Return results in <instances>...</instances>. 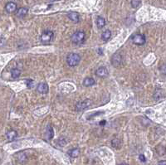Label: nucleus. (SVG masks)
Masks as SVG:
<instances>
[{
	"instance_id": "nucleus-15",
	"label": "nucleus",
	"mask_w": 166,
	"mask_h": 165,
	"mask_svg": "<svg viewBox=\"0 0 166 165\" xmlns=\"http://www.w3.org/2000/svg\"><path fill=\"white\" fill-rule=\"evenodd\" d=\"M111 36V32L110 30H106V31H104L102 32V34H101V39H102L103 41L106 42L110 39Z\"/></svg>"
},
{
	"instance_id": "nucleus-17",
	"label": "nucleus",
	"mask_w": 166,
	"mask_h": 165,
	"mask_svg": "<svg viewBox=\"0 0 166 165\" xmlns=\"http://www.w3.org/2000/svg\"><path fill=\"white\" fill-rule=\"evenodd\" d=\"M21 75V71L18 68H14L11 71V76L13 78H18Z\"/></svg>"
},
{
	"instance_id": "nucleus-4",
	"label": "nucleus",
	"mask_w": 166,
	"mask_h": 165,
	"mask_svg": "<svg viewBox=\"0 0 166 165\" xmlns=\"http://www.w3.org/2000/svg\"><path fill=\"white\" fill-rule=\"evenodd\" d=\"M122 62H123V57L120 53L116 52L112 56V58H111V63H112V65L114 67H120V65L122 64Z\"/></svg>"
},
{
	"instance_id": "nucleus-5",
	"label": "nucleus",
	"mask_w": 166,
	"mask_h": 165,
	"mask_svg": "<svg viewBox=\"0 0 166 165\" xmlns=\"http://www.w3.org/2000/svg\"><path fill=\"white\" fill-rule=\"evenodd\" d=\"M132 42L136 45L142 46L146 42V38L143 34H136L132 37Z\"/></svg>"
},
{
	"instance_id": "nucleus-19",
	"label": "nucleus",
	"mask_w": 166,
	"mask_h": 165,
	"mask_svg": "<svg viewBox=\"0 0 166 165\" xmlns=\"http://www.w3.org/2000/svg\"><path fill=\"white\" fill-rule=\"evenodd\" d=\"M111 144H112V146L114 148H119V146L120 145V142L118 139H114V140L111 141Z\"/></svg>"
},
{
	"instance_id": "nucleus-22",
	"label": "nucleus",
	"mask_w": 166,
	"mask_h": 165,
	"mask_svg": "<svg viewBox=\"0 0 166 165\" xmlns=\"http://www.w3.org/2000/svg\"><path fill=\"white\" fill-rule=\"evenodd\" d=\"M160 71H161V72L163 73L164 76H165V64L162 65V67H160Z\"/></svg>"
},
{
	"instance_id": "nucleus-16",
	"label": "nucleus",
	"mask_w": 166,
	"mask_h": 165,
	"mask_svg": "<svg viewBox=\"0 0 166 165\" xmlns=\"http://www.w3.org/2000/svg\"><path fill=\"white\" fill-rule=\"evenodd\" d=\"M68 154L72 158H77L80 154V149L79 148H73V149H71L70 151L68 152Z\"/></svg>"
},
{
	"instance_id": "nucleus-24",
	"label": "nucleus",
	"mask_w": 166,
	"mask_h": 165,
	"mask_svg": "<svg viewBox=\"0 0 166 165\" xmlns=\"http://www.w3.org/2000/svg\"><path fill=\"white\" fill-rule=\"evenodd\" d=\"M158 165H166V161L165 160H162L158 164Z\"/></svg>"
},
{
	"instance_id": "nucleus-20",
	"label": "nucleus",
	"mask_w": 166,
	"mask_h": 165,
	"mask_svg": "<svg viewBox=\"0 0 166 165\" xmlns=\"http://www.w3.org/2000/svg\"><path fill=\"white\" fill-rule=\"evenodd\" d=\"M140 5V0H132L131 1V7L134 8H136Z\"/></svg>"
},
{
	"instance_id": "nucleus-12",
	"label": "nucleus",
	"mask_w": 166,
	"mask_h": 165,
	"mask_svg": "<svg viewBox=\"0 0 166 165\" xmlns=\"http://www.w3.org/2000/svg\"><path fill=\"white\" fill-rule=\"evenodd\" d=\"M28 13V9L27 8H21L17 11L16 15L18 16V18H23L27 15Z\"/></svg>"
},
{
	"instance_id": "nucleus-26",
	"label": "nucleus",
	"mask_w": 166,
	"mask_h": 165,
	"mask_svg": "<svg viewBox=\"0 0 166 165\" xmlns=\"http://www.w3.org/2000/svg\"><path fill=\"white\" fill-rule=\"evenodd\" d=\"M119 165H128L127 164H125V163H123V164H119Z\"/></svg>"
},
{
	"instance_id": "nucleus-6",
	"label": "nucleus",
	"mask_w": 166,
	"mask_h": 165,
	"mask_svg": "<svg viewBox=\"0 0 166 165\" xmlns=\"http://www.w3.org/2000/svg\"><path fill=\"white\" fill-rule=\"evenodd\" d=\"M91 105V100H85L82 101V102H78L76 105V109H77V111H80V110L86 109L87 107H89L90 105Z\"/></svg>"
},
{
	"instance_id": "nucleus-21",
	"label": "nucleus",
	"mask_w": 166,
	"mask_h": 165,
	"mask_svg": "<svg viewBox=\"0 0 166 165\" xmlns=\"http://www.w3.org/2000/svg\"><path fill=\"white\" fill-rule=\"evenodd\" d=\"M33 85V81H32V80H28L27 81V86L28 88H31V87Z\"/></svg>"
},
{
	"instance_id": "nucleus-27",
	"label": "nucleus",
	"mask_w": 166,
	"mask_h": 165,
	"mask_svg": "<svg viewBox=\"0 0 166 165\" xmlns=\"http://www.w3.org/2000/svg\"><path fill=\"white\" fill-rule=\"evenodd\" d=\"M51 2H55V1H56V0H50Z\"/></svg>"
},
{
	"instance_id": "nucleus-7",
	"label": "nucleus",
	"mask_w": 166,
	"mask_h": 165,
	"mask_svg": "<svg viewBox=\"0 0 166 165\" xmlns=\"http://www.w3.org/2000/svg\"><path fill=\"white\" fill-rule=\"evenodd\" d=\"M96 75L98 77H106L108 76V70L105 67H101L96 71Z\"/></svg>"
},
{
	"instance_id": "nucleus-10",
	"label": "nucleus",
	"mask_w": 166,
	"mask_h": 165,
	"mask_svg": "<svg viewBox=\"0 0 166 165\" xmlns=\"http://www.w3.org/2000/svg\"><path fill=\"white\" fill-rule=\"evenodd\" d=\"M5 9L8 13H13L17 10V4L15 3H13V2H10V3H7Z\"/></svg>"
},
{
	"instance_id": "nucleus-1",
	"label": "nucleus",
	"mask_w": 166,
	"mask_h": 165,
	"mask_svg": "<svg viewBox=\"0 0 166 165\" xmlns=\"http://www.w3.org/2000/svg\"><path fill=\"white\" fill-rule=\"evenodd\" d=\"M81 61V56L77 53H70L66 57V62L69 67H76L79 64Z\"/></svg>"
},
{
	"instance_id": "nucleus-8",
	"label": "nucleus",
	"mask_w": 166,
	"mask_h": 165,
	"mask_svg": "<svg viewBox=\"0 0 166 165\" xmlns=\"http://www.w3.org/2000/svg\"><path fill=\"white\" fill-rule=\"evenodd\" d=\"M37 90L41 94H47L49 91V87L46 83H40L37 87Z\"/></svg>"
},
{
	"instance_id": "nucleus-3",
	"label": "nucleus",
	"mask_w": 166,
	"mask_h": 165,
	"mask_svg": "<svg viewBox=\"0 0 166 165\" xmlns=\"http://www.w3.org/2000/svg\"><path fill=\"white\" fill-rule=\"evenodd\" d=\"M86 38V33L83 31H77L72 36V42L75 44H82Z\"/></svg>"
},
{
	"instance_id": "nucleus-18",
	"label": "nucleus",
	"mask_w": 166,
	"mask_h": 165,
	"mask_svg": "<svg viewBox=\"0 0 166 165\" xmlns=\"http://www.w3.org/2000/svg\"><path fill=\"white\" fill-rule=\"evenodd\" d=\"M47 132H48V138L49 140H52L54 136V130L53 128L51 125H48V129H47Z\"/></svg>"
},
{
	"instance_id": "nucleus-11",
	"label": "nucleus",
	"mask_w": 166,
	"mask_h": 165,
	"mask_svg": "<svg viewBox=\"0 0 166 165\" xmlns=\"http://www.w3.org/2000/svg\"><path fill=\"white\" fill-rule=\"evenodd\" d=\"M6 136H7V139H8L9 141H13L18 137V133H17L15 130L12 129V130L8 131V133L6 134Z\"/></svg>"
},
{
	"instance_id": "nucleus-25",
	"label": "nucleus",
	"mask_w": 166,
	"mask_h": 165,
	"mask_svg": "<svg viewBox=\"0 0 166 165\" xmlns=\"http://www.w3.org/2000/svg\"><path fill=\"white\" fill-rule=\"evenodd\" d=\"M105 123H106V121L103 120V121L100 122V124H101V125H105Z\"/></svg>"
},
{
	"instance_id": "nucleus-14",
	"label": "nucleus",
	"mask_w": 166,
	"mask_h": 165,
	"mask_svg": "<svg viewBox=\"0 0 166 165\" xmlns=\"http://www.w3.org/2000/svg\"><path fill=\"white\" fill-rule=\"evenodd\" d=\"M96 25H97V27H98L99 29L104 27H105V25H106L105 19H104L102 17H98L97 18V19H96Z\"/></svg>"
},
{
	"instance_id": "nucleus-13",
	"label": "nucleus",
	"mask_w": 166,
	"mask_h": 165,
	"mask_svg": "<svg viewBox=\"0 0 166 165\" xmlns=\"http://www.w3.org/2000/svg\"><path fill=\"white\" fill-rule=\"evenodd\" d=\"M95 83H96V81L93 78H91V77H86V78L84 79L83 81V85L85 86H94Z\"/></svg>"
},
{
	"instance_id": "nucleus-23",
	"label": "nucleus",
	"mask_w": 166,
	"mask_h": 165,
	"mask_svg": "<svg viewBox=\"0 0 166 165\" xmlns=\"http://www.w3.org/2000/svg\"><path fill=\"white\" fill-rule=\"evenodd\" d=\"M139 160H140V161L144 162V163L146 161V159H145V157H144L143 154H140V155H139Z\"/></svg>"
},
{
	"instance_id": "nucleus-2",
	"label": "nucleus",
	"mask_w": 166,
	"mask_h": 165,
	"mask_svg": "<svg viewBox=\"0 0 166 165\" xmlns=\"http://www.w3.org/2000/svg\"><path fill=\"white\" fill-rule=\"evenodd\" d=\"M53 37H54V33L53 31H51V30H45V31L42 32L41 37H40V40H41L42 43L47 44L53 41Z\"/></svg>"
},
{
	"instance_id": "nucleus-9",
	"label": "nucleus",
	"mask_w": 166,
	"mask_h": 165,
	"mask_svg": "<svg viewBox=\"0 0 166 165\" xmlns=\"http://www.w3.org/2000/svg\"><path fill=\"white\" fill-rule=\"evenodd\" d=\"M67 17L69 18L70 20H72L74 23H78L80 21V16L79 14L76 12H70L67 14Z\"/></svg>"
}]
</instances>
